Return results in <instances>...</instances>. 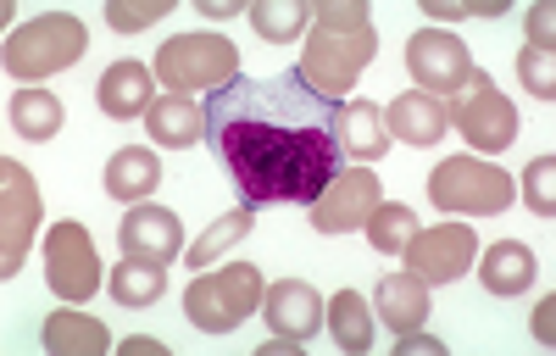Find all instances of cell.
I'll list each match as a JSON object with an SVG mask.
<instances>
[{
  "mask_svg": "<svg viewBox=\"0 0 556 356\" xmlns=\"http://www.w3.org/2000/svg\"><path fill=\"white\" fill-rule=\"evenodd\" d=\"M206 145L240 185L245 206H312L345 173L334 106L290 67L273 78H228L201 101Z\"/></svg>",
  "mask_w": 556,
  "mask_h": 356,
  "instance_id": "cell-1",
  "label": "cell"
},
{
  "mask_svg": "<svg viewBox=\"0 0 556 356\" xmlns=\"http://www.w3.org/2000/svg\"><path fill=\"white\" fill-rule=\"evenodd\" d=\"M374 51H379V34H374V17H367L362 0H323L295 73L323 101H345V89H356Z\"/></svg>",
  "mask_w": 556,
  "mask_h": 356,
  "instance_id": "cell-2",
  "label": "cell"
},
{
  "mask_svg": "<svg viewBox=\"0 0 556 356\" xmlns=\"http://www.w3.org/2000/svg\"><path fill=\"white\" fill-rule=\"evenodd\" d=\"M251 312H262V274L251 262L212 267V274H201L184 290V318L201 334H235Z\"/></svg>",
  "mask_w": 556,
  "mask_h": 356,
  "instance_id": "cell-3",
  "label": "cell"
},
{
  "mask_svg": "<svg viewBox=\"0 0 556 356\" xmlns=\"http://www.w3.org/2000/svg\"><path fill=\"white\" fill-rule=\"evenodd\" d=\"M84 44H89V28L73 12H45L7 34V73L17 84H39V78L73 67L84 56Z\"/></svg>",
  "mask_w": 556,
  "mask_h": 356,
  "instance_id": "cell-4",
  "label": "cell"
},
{
  "mask_svg": "<svg viewBox=\"0 0 556 356\" xmlns=\"http://www.w3.org/2000/svg\"><path fill=\"white\" fill-rule=\"evenodd\" d=\"M151 73L167 84V96H195V89L212 96L228 78H240V51L223 34H173Z\"/></svg>",
  "mask_w": 556,
  "mask_h": 356,
  "instance_id": "cell-5",
  "label": "cell"
},
{
  "mask_svg": "<svg viewBox=\"0 0 556 356\" xmlns=\"http://www.w3.org/2000/svg\"><path fill=\"white\" fill-rule=\"evenodd\" d=\"M429 201L451 217H501L513 201V178L479 156H451L429 173Z\"/></svg>",
  "mask_w": 556,
  "mask_h": 356,
  "instance_id": "cell-6",
  "label": "cell"
},
{
  "mask_svg": "<svg viewBox=\"0 0 556 356\" xmlns=\"http://www.w3.org/2000/svg\"><path fill=\"white\" fill-rule=\"evenodd\" d=\"M445 117H456V134L473 151H506V145L518 140V106L506 101L501 89H495V78L479 73V67H473L468 84L456 89V106Z\"/></svg>",
  "mask_w": 556,
  "mask_h": 356,
  "instance_id": "cell-7",
  "label": "cell"
},
{
  "mask_svg": "<svg viewBox=\"0 0 556 356\" xmlns=\"http://www.w3.org/2000/svg\"><path fill=\"white\" fill-rule=\"evenodd\" d=\"M45 279H51L56 301H89L101 290V256L89 240L84 223H51V240H45Z\"/></svg>",
  "mask_w": 556,
  "mask_h": 356,
  "instance_id": "cell-8",
  "label": "cell"
},
{
  "mask_svg": "<svg viewBox=\"0 0 556 356\" xmlns=\"http://www.w3.org/2000/svg\"><path fill=\"white\" fill-rule=\"evenodd\" d=\"M406 73L424 96L440 101V96H456V89L473 78V51L445 28H417L406 39Z\"/></svg>",
  "mask_w": 556,
  "mask_h": 356,
  "instance_id": "cell-9",
  "label": "cell"
},
{
  "mask_svg": "<svg viewBox=\"0 0 556 356\" xmlns=\"http://www.w3.org/2000/svg\"><path fill=\"white\" fill-rule=\"evenodd\" d=\"M401 256H406V274L412 279H424V284H456L473 267L479 240H473L468 223H434V229H417Z\"/></svg>",
  "mask_w": 556,
  "mask_h": 356,
  "instance_id": "cell-10",
  "label": "cell"
},
{
  "mask_svg": "<svg viewBox=\"0 0 556 356\" xmlns=\"http://www.w3.org/2000/svg\"><path fill=\"white\" fill-rule=\"evenodd\" d=\"M0 223H7V234H0V274H17L23 256H28V240L39 229V190H34V173L23 162H0Z\"/></svg>",
  "mask_w": 556,
  "mask_h": 356,
  "instance_id": "cell-11",
  "label": "cell"
},
{
  "mask_svg": "<svg viewBox=\"0 0 556 356\" xmlns=\"http://www.w3.org/2000/svg\"><path fill=\"white\" fill-rule=\"evenodd\" d=\"M379 201H384L379 178L367 173V167H345L334 185L312 201V229L317 234H351V229H362V223L374 217Z\"/></svg>",
  "mask_w": 556,
  "mask_h": 356,
  "instance_id": "cell-12",
  "label": "cell"
},
{
  "mask_svg": "<svg viewBox=\"0 0 556 356\" xmlns=\"http://www.w3.org/2000/svg\"><path fill=\"white\" fill-rule=\"evenodd\" d=\"M262 318L278 340H312L323 334V295L301 279H278L273 290H262Z\"/></svg>",
  "mask_w": 556,
  "mask_h": 356,
  "instance_id": "cell-13",
  "label": "cell"
},
{
  "mask_svg": "<svg viewBox=\"0 0 556 356\" xmlns=\"http://www.w3.org/2000/svg\"><path fill=\"white\" fill-rule=\"evenodd\" d=\"M117 240H123V256L128 262H162L167 267L184 251V229H178V217L167 206H134L123 217Z\"/></svg>",
  "mask_w": 556,
  "mask_h": 356,
  "instance_id": "cell-14",
  "label": "cell"
},
{
  "mask_svg": "<svg viewBox=\"0 0 556 356\" xmlns=\"http://www.w3.org/2000/svg\"><path fill=\"white\" fill-rule=\"evenodd\" d=\"M156 101H162V96H156V73H151L146 62H112V67L101 73V84H96V106H101L106 117H117V123L146 117Z\"/></svg>",
  "mask_w": 556,
  "mask_h": 356,
  "instance_id": "cell-15",
  "label": "cell"
},
{
  "mask_svg": "<svg viewBox=\"0 0 556 356\" xmlns=\"http://www.w3.org/2000/svg\"><path fill=\"white\" fill-rule=\"evenodd\" d=\"M334 134H340V156H351L362 167H374L395 145L390 128H384V112L374 101H340L334 106Z\"/></svg>",
  "mask_w": 556,
  "mask_h": 356,
  "instance_id": "cell-16",
  "label": "cell"
},
{
  "mask_svg": "<svg viewBox=\"0 0 556 356\" xmlns=\"http://www.w3.org/2000/svg\"><path fill=\"white\" fill-rule=\"evenodd\" d=\"M374 312H379V318H384L395 334H412V329L429 323L434 301H429V284H424V279H412V274H384L379 290H374Z\"/></svg>",
  "mask_w": 556,
  "mask_h": 356,
  "instance_id": "cell-17",
  "label": "cell"
},
{
  "mask_svg": "<svg viewBox=\"0 0 556 356\" xmlns=\"http://www.w3.org/2000/svg\"><path fill=\"white\" fill-rule=\"evenodd\" d=\"M445 106L434 96H424V89H406V96L390 101L384 112V128H390V140H406V145H434L440 134H445Z\"/></svg>",
  "mask_w": 556,
  "mask_h": 356,
  "instance_id": "cell-18",
  "label": "cell"
},
{
  "mask_svg": "<svg viewBox=\"0 0 556 356\" xmlns=\"http://www.w3.org/2000/svg\"><path fill=\"white\" fill-rule=\"evenodd\" d=\"M146 128H151L156 145L184 151V145L206 140V106H201L195 96H162V101L146 112Z\"/></svg>",
  "mask_w": 556,
  "mask_h": 356,
  "instance_id": "cell-19",
  "label": "cell"
},
{
  "mask_svg": "<svg viewBox=\"0 0 556 356\" xmlns=\"http://www.w3.org/2000/svg\"><path fill=\"white\" fill-rule=\"evenodd\" d=\"M479 279H484L490 295H523L534 284V251L518 245V240H495L479 256Z\"/></svg>",
  "mask_w": 556,
  "mask_h": 356,
  "instance_id": "cell-20",
  "label": "cell"
},
{
  "mask_svg": "<svg viewBox=\"0 0 556 356\" xmlns=\"http://www.w3.org/2000/svg\"><path fill=\"white\" fill-rule=\"evenodd\" d=\"M156 185H162V162L146 145H128V151H117L106 162V195H117V201H134L139 206Z\"/></svg>",
  "mask_w": 556,
  "mask_h": 356,
  "instance_id": "cell-21",
  "label": "cell"
},
{
  "mask_svg": "<svg viewBox=\"0 0 556 356\" xmlns=\"http://www.w3.org/2000/svg\"><path fill=\"white\" fill-rule=\"evenodd\" d=\"M106 345L112 334L96 318H84V312H51L45 318V351L51 356H101Z\"/></svg>",
  "mask_w": 556,
  "mask_h": 356,
  "instance_id": "cell-22",
  "label": "cell"
},
{
  "mask_svg": "<svg viewBox=\"0 0 556 356\" xmlns=\"http://www.w3.org/2000/svg\"><path fill=\"white\" fill-rule=\"evenodd\" d=\"M323 323H329V334H334L340 351H351V356L374 351V318H367V301L356 290H340L329 301V312H323Z\"/></svg>",
  "mask_w": 556,
  "mask_h": 356,
  "instance_id": "cell-23",
  "label": "cell"
},
{
  "mask_svg": "<svg viewBox=\"0 0 556 356\" xmlns=\"http://www.w3.org/2000/svg\"><path fill=\"white\" fill-rule=\"evenodd\" d=\"M106 290H112L117 306H156L167 295V267L162 262H128L123 256V267H112Z\"/></svg>",
  "mask_w": 556,
  "mask_h": 356,
  "instance_id": "cell-24",
  "label": "cell"
},
{
  "mask_svg": "<svg viewBox=\"0 0 556 356\" xmlns=\"http://www.w3.org/2000/svg\"><path fill=\"white\" fill-rule=\"evenodd\" d=\"M12 128L23 134V140H51V134L62 128V101L51 96V89H17V96H12Z\"/></svg>",
  "mask_w": 556,
  "mask_h": 356,
  "instance_id": "cell-25",
  "label": "cell"
},
{
  "mask_svg": "<svg viewBox=\"0 0 556 356\" xmlns=\"http://www.w3.org/2000/svg\"><path fill=\"white\" fill-rule=\"evenodd\" d=\"M362 229H367V245H374L379 256H401L406 240L417 234V217H412V206H401V201H379L374 217H367Z\"/></svg>",
  "mask_w": 556,
  "mask_h": 356,
  "instance_id": "cell-26",
  "label": "cell"
},
{
  "mask_svg": "<svg viewBox=\"0 0 556 356\" xmlns=\"http://www.w3.org/2000/svg\"><path fill=\"white\" fill-rule=\"evenodd\" d=\"M251 223H256V206H235L228 217H217L212 229H206V234L190 245V267H212L223 251H235V245L251 234Z\"/></svg>",
  "mask_w": 556,
  "mask_h": 356,
  "instance_id": "cell-27",
  "label": "cell"
},
{
  "mask_svg": "<svg viewBox=\"0 0 556 356\" xmlns=\"http://www.w3.org/2000/svg\"><path fill=\"white\" fill-rule=\"evenodd\" d=\"M251 23H256L262 39H295L312 23V7H306V0H256Z\"/></svg>",
  "mask_w": 556,
  "mask_h": 356,
  "instance_id": "cell-28",
  "label": "cell"
},
{
  "mask_svg": "<svg viewBox=\"0 0 556 356\" xmlns=\"http://www.w3.org/2000/svg\"><path fill=\"white\" fill-rule=\"evenodd\" d=\"M518 78H523V89L534 101H556V62H551V51H534V44H523V56H518Z\"/></svg>",
  "mask_w": 556,
  "mask_h": 356,
  "instance_id": "cell-29",
  "label": "cell"
},
{
  "mask_svg": "<svg viewBox=\"0 0 556 356\" xmlns=\"http://www.w3.org/2000/svg\"><path fill=\"white\" fill-rule=\"evenodd\" d=\"M167 12H173V0H112L106 23H112L117 34H134V28H146V23H156V17H167Z\"/></svg>",
  "mask_w": 556,
  "mask_h": 356,
  "instance_id": "cell-30",
  "label": "cell"
},
{
  "mask_svg": "<svg viewBox=\"0 0 556 356\" xmlns=\"http://www.w3.org/2000/svg\"><path fill=\"white\" fill-rule=\"evenodd\" d=\"M551 178H556V162H551V156H534V162L523 167V201H529L534 217H551V212H556Z\"/></svg>",
  "mask_w": 556,
  "mask_h": 356,
  "instance_id": "cell-31",
  "label": "cell"
},
{
  "mask_svg": "<svg viewBox=\"0 0 556 356\" xmlns=\"http://www.w3.org/2000/svg\"><path fill=\"white\" fill-rule=\"evenodd\" d=\"M395 356H445V340L412 329V334H395Z\"/></svg>",
  "mask_w": 556,
  "mask_h": 356,
  "instance_id": "cell-32",
  "label": "cell"
},
{
  "mask_svg": "<svg viewBox=\"0 0 556 356\" xmlns=\"http://www.w3.org/2000/svg\"><path fill=\"white\" fill-rule=\"evenodd\" d=\"M551 34H556L551 7H529V44H534V51H551Z\"/></svg>",
  "mask_w": 556,
  "mask_h": 356,
  "instance_id": "cell-33",
  "label": "cell"
},
{
  "mask_svg": "<svg viewBox=\"0 0 556 356\" xmlns=\"http://www.w3.org/2000/svg\"><path fill=\"white\" fill-rule=\"evenodd\" d=\"M424 12H429L434 23H462V17H468V7H462V0H424Z\"/></svg>",
  "mask_w": 556,
  "mask_h": 356,
  "instance_id": "cell-34",
  "label": "cell"
},
{
  "mask_svg": "<svg viewBox=\"0 0 556 356\" xmlns=\"http://www.w3.org/2000/svg\"><path fill=\"white\" fill-rule=\"evenodd\" d=\"M551 312H556V301H551V295H545V301H540V306H534V340H545V345H551V340H556V329H551V323H556V318H551Z\"/></svg>",
  "mask_w": 556,
  "mask_h": 356,
  "instance_id": "cell-35",
  "label": "cell"
},
{
  "mask_svg": "<svg viewBox=\"0 0 556 356\" xmlns=\"http://www.w3.org/2000/svg\"><path fill=\"white\" fill-rule=\"evenodd\" d=\"M123 351H128V356H162V345H156V340H146V334L123 340Z\"/></svg>",
  "mask_w": 556,
  "mask_h": 356,
  "instance_id": "cell-36",
  "label": "cell"
},
{
  "mask_svg": "<svg viewBox=\"0 0 556 356\" xmlns=\"http://www.w3.org/2000/svg\"><path fill=\"white\" fill-rule=\"evenodd\" d=\"M201 12H206V17H235L240 0H201Z\"/></svg>",
  "mask_w": 556,
  "mask_h": 356,
  "instance_id": "cell-37",
  "label": "cell"
},
{
  "mask_svg": "<svg viewBox=\"0 0 556 356\" xmlns=\"http://www.w3.org/2000/svg\"><path fill=\"white\" fill-rule=\"evenodd\" d=\"M506 12V0H473L468 7V17H501Z\"/></svg>",
  "mask_w": 556,
  "mask_h": 356,
  "instance_id": "cell-38",
  "label": "cell"
}]
</instances>
